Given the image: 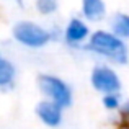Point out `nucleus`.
Returning a JSON list of instances; mask_svg holds the SVG:
<instances>
[{
    "instance_id": "f257e3e1",
    "label": "nucleus",
    "mask_w": 129,
    "mask_h": 129,
    "mask_svg": "<svg viewBox=\"0 0 129 129\" xmlns=\"http://www.w3.org/2000/svg\"><path fill=\"white\" fill-rule=\"evenodd\" d=\"M83 51L103 59L106 64H113V66H126L129 62L127 41L114 35L110 28L95 29Z\"/></svg>"
},
{
    "instance_id": "f03ea898",
    "label": "nucleus",
    "mask_w": 129,
    "mask_h": 129,
    "mask_svg": "<svg viewBox=\"0 0 129 129\" xmlns=\"http://www.w3.org/2000/svg\"><path fill=\"white\" fill-rule=\"evenodd\" d=\"M13 41L26 49H43L54 41V33L49 28L33 21V20H18L12 26Z\"/></svg>"
},
{
    "instance_id": "7ed1b4c3",
    "label": "nucleus",
    "mask_w": 129,
    "mask_h": 129,
    "mask_svg": "<svg viewBox=\"0 0 129 129\" xmlns=\"http://www.w3.org/2000/svg\"><path fill=\"white\" fill-rule=\"evenodd\" d=\"M36 87L44 100L59 105L60 108L67 110L74 103V91L72 87L59 75L54 74H39L36 77Z\"/></svg>"
},
{
    "instance_id": "20e7f679",
    "label": "nucleus",
    "mask_w": 129,
    "mask_h": 129,
    "mask_svg": "<svg viewBox=\"0 0 129 129\" xmlns=\"http://www.w3.org/2000/svg\"><path fill=\"white\" fill-rule=\"evenodd\" d=\"M90 85L101 96L110 93H121L123 90V80L118 70H114L110 64L100 62L93 66L90 72Z\"/></svg>"
},
{
    "instance_id": "39448f33",
    "label": "nucleus",
    "mask_w": 129,
    "mask_h": 129,
    "mask_svg": "<svg viewBox=\"0 0 129 129\" xmlns=\"http://www.w3.org/2000/svg\"><path fill=\"white\" fill-rule=\"evenodd\" d=\"M91 33L90 23L83 16H72L62 28V41L70 49H85Z\"/></svg>"
},
{
    "instance_id": "423d86ee",
    "label": "nucleus",
    "mask_w": 129,
    "mask_h": 129,
    "mask_svg": "<svg viewBox=\"0 0 129 129\" xmlns=\"http://www.w3.org/2000/svg\"><path fill=\"white\" fill-rule=\"evenodd\" d=\"M35 114L39 119V123L51 129L60 127L64 123V108L44 98L35 105Z\"/></svg>"
},
{
    "instance_id": "0eeeda50",
    "label": "nucleus",
    "mask_w": 129,
    "mask_h": 129,
    "mask_svg": "<svg viewBox=\"0 0 129 129\" xmlns=\"http://www.w3.org/2000/svg\"><path fill=\"white\" fill-rule=\"evenodd\" d=\"M80 15L88 23H100L108 16L105 0H80Z\"/></svg>"
},
{
    "instance_id": "6e6552de",
    "label": "nucleus",
    "mask_w": 129,
    "mask_h": 129,
    "mask_svg": "<svg viewBox=\"0 0 129 129\" xmlns=\"http://www.w3.org/2000/svg\"><path fill=\"white\" fill-rule=\"evenodd\" d=\"M16 82V67L8 57H0V90L10 91L15 88Z\"/></svg>"
},
{
    "instance_id": "1a4fd4ad",
    "label": "nucleus",
    "mask_w": 129,
    "mask_h": 129,
    "mask_svg": "<svg viewBox=\"0 0 129 129\" xmlns=\"http://www.w3.org/2000/svg\"><path fill=\"white\" fill-rule=\"evenodd\" d=\"M110 29L121 39L129 41V13L116 12L110 16Z\"/></svg>"
},
{
    "instance_id": "9d476101",
    "label": "nucleus",
    "mask_w": 129,
    "mask_h": 129,
    "mask_svg": "<svg viewBox=\"0 0 129 129\" xmlns=\"http://www.w3.org/2000/svg\"><path fill=\"white\" fill-rule=\"evenodd\" d=\"M124 100L121 96V93H110L101 96V106L110 113H119L121 106H123Z\"/></svg>"
},
{
    "instance_id": "9b49d317",
    "label": "nucleus",
    "mask_w": 129,
    "mask_h": 129,
    "mask_svg": "<svg viewBox=\"0 0 129 129\" xmlns=\"http://www.w3.org/2000/svg\"><path fill=\"white\" fill-rule=\"evenodd\" d=\"M35 8L43 16L54 15L59 10V0H35Z\"/></svg>"
}]
</instances>
